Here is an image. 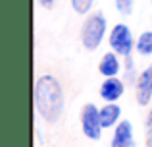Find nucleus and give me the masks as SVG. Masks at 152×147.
I'll return each instance as SVG.
<instances>
[{
    "label": "nucleus",
    "instance_id": "obj_3",
    "mask_svg": "<svg viewBox=\"0 0 152 147\" xmlns=\"http://www.w3.org/2000/svg\"><path fill=\"white\" fill-rule=\"evenodd\" d=\"M135 43H137V39H135L131 27L127 25V23H123V21L115 23V25L110 29V33H108V45H110V50L118 52L121 58L133 56L135 54Z\"/></svg>",
    "mask_w": 152,
    "mask_h": 147
},
{
    "label": "nucleus",
    "instance_id": "obj_6",
    "mask_svg": "<svg viewBox=\"0 0 152 147\" xmlns=\"http://www.w3.org/2000/svg\"><path fill=\"white\" fill-rule=\"evenodd\" d=\"M135 99L139 106H148L152 105V64L141 70L135 83Z\"/></svg>",
    "mask_w": 152,
    "mask_h": 147
},
{
    "label": "nucleus",
    "instance_id": "obj_7",
    "mask_svg": "<svg viewBox=\"0 0 152 147\" xmlns=\"http://www.w3.org/2000/svg\"><path fill=\"white\" fill-rule=\"evenodd\" d=\"M110 147H135V136H133V124L127 118H121L118 126L114 128Z\"/></svg>",
    "mask_w": 152,
    "mask_h": 147
},
{
    "label": "nucleus",
    "instance_id": "obj_2",
    "mask_svg": "<svg viewBox=\"0 0 152 147\" xmlns=\"http://www.w3.org/2000/svg\"><path fill=\"white\" fill-rule=\"evenodd\" d=\"M108 33V19L102 12H91L87 14V18L83 19L81 29H79V41H81L83 49L94 50L102 45V41L106 39Z\"/></svg>",
    "mask_w": 152,
    "mask_h": 147
},
{
    "label": "nucleus",
    "instance_id": "obj_5",
    "mask_svg": "<svg viewBox=\"0 0 152 147\" xmlns=\"http://www.w3.org/2000/svg\"><path fill=\"white\" fill-rule=\"evenodd\" d=\"M125 79L119 78V75H114V78H104L100 87H98V95L104 103H118L119 99L125 95Z\"/></svg>",
    "mask_w": 152,
    "mask_h": 147
},
{
    "label": "nucleus",
    "instance_id": "obj_8",
    "mask_svg": "<svg viewBox=\"0 0 152 147\" xmlns=\"http://www.w3.org/2000/svg\"><path fill=\"white\" fill-rule=\"evenodd\" d=\"M123 70V64H121V56L114 50H108L100 56L98 60V74L102 78H114V75H119Z\"/></svg>",
    "mask_w": 152,
    "mask_h": 147
},
{
    "label": "nucleus",
    "instance_id": "obj_15",
    "mask_svg": "<svg viewBox=\"0 0 152 147\" xmlns=\"http://www.w3.org/2000/svg\"><path fill=\"white\" fill-rule=\"evenodd\" d=\"M56 2H58V0H37V4L42 10H52V8L56 6Z\"/></svg>",
    "mask_w": 152,
    "mask_h": 147
},
{
    "label": "nucleus",
    "instance_id": "obj_1",
    "mask_svg": "<svg viewBox=\"0 0 152 147\" xmlns=\"http://www.w3.org/2000/svg\"><path fill=\"white\" fill-rule=\"evenodd\" d=\"M33 103L39 118L46 124L60 122L66 109V97H64V87L52 74H42L35 81L33 89Z\"/></svg>",
    "mask_w": 152,
    "mask_h": 147
},
{
    "label": "nucleus",
    "instance_id": "obj_13",
    "mask_svg": "<svg viewBox=\"0 0 152 147\" xmlns=\"http://www.w3.org/2000/svg\"><path fill=\"white\" fill-rule=\"evenodd\" d=\"M114 6L123 18L133 14V8H135V0H114Z\"/></svg>",
    "mask_w": 152,
    "mask_h": 147
},
{
    "label": "nucleus",
    "instance_id": "obj_4",
    "mask_svg": "<svg viewBox=\"0 0 152 147\" xmlns=\"http://www.w3.org/2000/svg\"><path fill=\"white\" fill-rule=\"evenodd\" d=\"M81 132L87 140L91 141H98L102 137V120H100V106H96L94 103H87L81 109Z\"/></svg>",
    "mask_w": 152,
    "mask_h": 147
},
{
    "label": "nucleus",
    "instance_id": "obj_12",
    "mask_svg": "<svg viewBox=\"0 0 152 147\" xmlns=\"http://www.w3.org/2000/svg\"><path fill=\"white\" fill-rule=\"evenodd\" d=\"M94 2H96V0H69V4H71V8H73V12H75V14H79V16L91 14V12H93Z\"/></svg>",
    "mask_w": 152,
    "mask_h": 147
},
{
    "label": "nucleus",
    "instance_id": "obj_10",
    "mask_svg": "<svg viewBox=\"0 0 152 147\" xmlns=\"http://www.w3.org/2000/svg\"><path fill=\"white\" fill-rule=\"evenodd\" d=\"M135 54H139V56H152V29L142 31L137 37Z\"/></svg>",
    "mask_w": 152,
    "mask_h": 147
},
{
    "label": "nucleus",
    "instance_id": "obj_9",
    "mask_svg": "<svg viewBox=\"0 0 152 147\" xmlns=\"http://www.w3.org/2000/svg\"><path fill=\"white\" fill-rule=\"evenodd\" d=\"M121 106L118 103H104L100 106V120H102V128L104 130H110V128H115L118 122L121 120Z\"/></svg>",
    "mask_w": 152,
    "mask_h": 147
},
{
    "label": "nucleus",
    "instance_id": "obj_14",
    "mask_svg": "<svg viewBox=\"0 0 152 147\" xmlns=\"http://www.w3.org/2000/svg\"><path fill=\"white\" fill-rule=\"evenodd\" d=\"M145 147H152V106L145 118Z\"/></svg>",
    "mask_w": 152,
    "mask_h": 147
},
{
    "label": "nucleus",
    "instance_id": "obj_16",
    "mask_svg": "<svg viewBox=\"0 0 152 147\" xmlns=\"http://www.w3.org/2000/svg\"><path fill=\"white\" fill-rule=\"evenodd\" d=\"M148 2H152V0H148Z\"/></svg>",
    "mask_w": 152,
    "mask_h": 147
},
{
    "label": "nucleus",
    "instance_id": "obj_11",
    "mask_svg": "<svg viewBox=\"0 0 152 147\" xmlns=\"http://www.w3.org/2000/svg\"><path fill=\"white\" fill-rule=\"evenodd\" d=\"M139 74H141V72H137V66H135L133 56L123 58V79H125L127 85H135V83H137Z\"/></svg>",
    "mask_w": 152,
    "mask_h": 147
}]
</instances>
